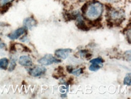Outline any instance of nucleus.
<instances>
[{"mask_svg":"<svg viewBox=\"0 0 131 99\" xmlns=\"http://www.w3.org/2000/svg\"><path fill=\"white\" fill-rule=\"evenodd\" d=\"M103 66L102 64H95V63H92L91 65H90V67H89V69H90L91 71L92 72H96L97 70L100 69Z\"/></svg>","mask_w":131,"mask_h":99,"instance_id":"12","label":"nucleus"},{"mask_svg":"<svg viewBox=\"0 0 131 99\" xmlns=\"http://www.w3.org/2000/svg\"><path fill=\"white\" fill-rule=\"evenodd\" d=\"M13 1L14 0H0V8L2 10L4 9H8Z\"/></svg>","mask_w":131,"mask_h":99,"instance_id":"10","label":"nucleus"},{"mask_svg":"<svg viewBox=\"0 0 131 99\" xmlns=\"http://www.w3.org/2000/svg\"><path fill=\"white\" fill-rule=\"evenodd\" d=\"M72 52L71 49H60L56 50L55 52V55L60 59L65 60L67 58L69 54Z\"/></svg>","mask_w":131,"mask_h":99,"instance_id":"4","label":"nucleus"},{"mask_svg":"<svg viewBox=\"0 0 131 99\" xmlns=\"http://www.w3.org/2000/svg\"><path fill=\"white\" fill-rule=\"evenodd\" d=\"M19 63L20 65L24 67H30L32 65V60L30 56L27 55H23L20 56L19 59Z\"/></svg>","mask_w":131,"mask_h":99,"instance_id":"7","label":"nucleus"},{"mask_svg":"<svg viewBox=\"0 0 131 99\" xmlns=\"http://www.w3.org/2000/svg\"><path fill=\"white\" fill-rule=\"evenodd\" d=\"M15 67H16V59L14 58H12L10 61V67L9 68V70L10 72L13 71L15 69Z\"/></svg>","mask_w":131,"mask_h":99,"instance_id":"14","label":"nucleus"},{"mask_svg":"<svg viewBox=\"0 0 131 99\" xmlns=\"http://www.w3.org/2000/svg\"><path fill=\"white\" fill-rule=\"evenodd\" d=\"M26 28H19L18 29L16 30L13 33H10V34L8 35V37L10 38L12 40H15L21 37L22 35H23L26 33Z\"/></svg>","mask_w":131,"mask_h":99,"instance_id":"6","label":"nucleus"},{"mask_svg":"<svg viewBox=\"0 0 131 99\" xmlns=\"http://www.w3.org/2000/svg\"><path fill=\"white\" fill-rule=\"evenodd\" d=\"M131 76H130V73H129L127 74L126 76H125V79H124L123 83L124 84L126 85H128V86H130L131 85Z\"/></svg>","mask_w":131,"mask_h":99,"instance_id":"13","label":"nucleus"},{"mask_svg":"<svg viewBox=\"0 0 131 99\" xmlns=\"http://www.w3.org/2000/svg\"><path fill=\"white\" fill-rule=\"evenodd\" d=\"M60 60L57 59L51 54H47L38 60V63L43 65H49L54 63H59Z\"/></svg>","mask_w":131,"mask_h":99,"instance_id":"2","label":"nucleus"},{"mask_svg":"<svg viewBox=\"0 0 131 99\" xmlns=\"http://www.w3.org/2000/svg\"><path fill=\"white\" fill-rule=\"evenodd\" d=\"M90 63L91 64L95 63V64H99L103 65V63H104V60L100 57V58H95V59L91 60Z\"/></svg>","mask_w":131,"mask_h":99,"instance_id":"15","label":"nucleus"},{"mask_svg":"<svg viewBox=\"0 0 131 99\" xmlns=\"http://www.w3.org/2000/svg\"><path fill=\"white\" fill-rule=\"evenodd\" d=\"M83 69L82 68H79V69H77V70L73 69V70L71 72V73L73 74V75H74L75 76H80L82 73H83Z\"/></svg>","mask_w":131,"mask_h":99,"instance_id":"16","label":"nucleus"},{"mask_svg":"<svg viewBox=\"0 0 131 99\" xmlns=\"http://www.w3.org/2000/svg\"><path fill=\"white\" fill-rule=\"evenodd\" d=\"M82 12L90 21L98 19L101 16L103 10V7L101 3L97 1L90 4H85L82 9Z\"/></svg>","mask_w":131,"mask_h":99,"instance_id":"1","label":"nucleus"},{"mask_svg":"<svg viewBox=\"0 0 131 99\" xmlns=\"http://www.w3.org/2000/svg\"><path fill=\"white\" fill-rule=\"evenodd\" d=\"M9 65V60L4 58L0 60V69L6 70Z\"/></svg>","mask_w":131,"mask_h":99,"instance_id":"11","label":"nucleus"},{"mask_svg":"<svg viewBox=\"0 0 131 99\" xmlns=\"http://www.w3.org/2000/svg\"><path fill=\"white\" fill-rule=\"evenodd\" d=\"M81 1H84V0H81Z\"/></svg>","mask_w":131,"mask_h":99,"instance_id":"19","label":"nucleus"},{"mask_svg":"<svg viewBox=\"0 0 131 99\" xmlns=\"http://www.w3.org/2000/svg\"><path fill=\"white\" fill-rule=\"evenodd\" d=\"M23 24L26 29L31 30L36 25V21L33 18H27L24 21Z\"/></svg>","mask_w":131,"mask_h":99,"instance_id":"9","label":"nucleus"},{"mask_svg":"<svg viewBox=\"0 0 131 99\" xmlns=\"http://www.w3.org/2000/svg\"><path fill=\"white\" fill-rule=\"evenodd\" d=\"M67 71L69 72V73H71L72 71H73V67H72L71 66H70V65H68V66H67Z\"/></svg>","mask_w":131,"mask_h":99,"instance_id":"17","label":"nucleus"},{"mask_svg":"<svg viewBox=\"0 0 131 99\" xmlns=\"http://www.w3.org/2000/svg\"><path fill=\"white\" fill-rule=\"evenodd\" d=\"M106 1H107V2H114V1H117V0H105Z\"/></svg>","mask_w":131,"mask_h":99,"instance_id":"18","label":"nucleus"},{"mask_svg":"<svg viewBox=\"0 0 131 99\" xmlns=\"http://www.w3.org/2000/svg\"><path fill=\"white\" fill-rule=\"evenodd\" d=\"M46 72V69L42 66H36L30 70V74L33 77L40 76L43 75Z\"/></svg>","mask_w":131,"mask_h":99,"instance_id":"5","label":"nucleus"},{"mask_svg":"<svg viewBox=\"0 0 131 99\" xmlns=\"http://www.w3.org/2000/svg\"><path fill=\"white\" fill-rule=\"evenodd\" d=\"M124 12L123 10H112L110 11V17L111 19L116 21L117 22L121 23L123 21L124 18Z\"/></svg>","mask_w":131,"mask_h":99,"instance_id":"3","label":"nucleus"},{"mask_svg":"<svg viewBox=\"0 0 131 99\" xmlns=\"http://www.w3.org/2000/svg\"><path fill=\"white\" fill-rule=\"evenodd\" d=\"M76 19V25L79 29L83 30V31H88L90 29V28L85 24V22H84L83 19H82V18L80 15L77 17Z\"/></svg>","mask_w":131,"mask_h":99,"instance_id":"8","label":"nucleus"}]
</instances>
